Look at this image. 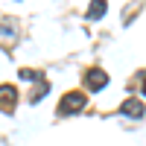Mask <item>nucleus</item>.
<instances>
[{
  "label": "nucleus",
  "mask_w": 146,
  "mask_h": 146,
  "mask_svg": "<svg viewBox=\"0 0 146 146\" xmlns=\"http://www.w3.org/2000/svg\"><path fill=\"white\" fill-rule=\"evenodd\" d=\"M85 105H88V100H85L82 91H67L58 102V114H79Z\"/></svg>",
  "instance_id": "obj_1"
},
{
  "label": "nucleus",
  "mask_w": 146,
  "mask_h": 146,
  "mask_svg": "<svg viewBox=\"0 0 146 146\" xmlns=\"http://www.w3.org/2000/svg\"><path fill=\"white\" fill-rule=\"evenodd\" d=\"M85 85H88V91H102L108 85V73L102 67H88V73H85Z\"/></svg>",
  "instance_id": "obj_2"
},
{
  "label": "nucleus",
  "mask_w": 146,
  "mask_h": 146,
  "mask_svg": "<svg viewBox=\"0 0 146 146\" xmlns=\"http://www.w3.org/2000/svg\"><path fill=\"white\" fill-rule=\"evenodd\" d=\"M126 117H131V120H137V117H143L146 114V108H143V102L140 100H135V96H129V100L123 102V108H120Z\"/></svg>",
  "instance_id": "obj_3"
},
{
  "label": "nucleus",
  "mask_w": 146,
  "mask_h": 146,
  "mask_svg": "<svg viewBox=\"0 0 146 146\" xmlns=\"http://www.w3.org/2000/svg\"><path fill=\"white\" fill-rule=\"evenodd\" d=\"M105 9H108L105 0H91V6H88V12H85V18H88V21H96V18L105 15Z\"/></svg>",
  "instance_id": "obj_4"
},
{
  "label": "nucleus",
  "mask_w": 146,
  "mask_h": 146,
  "mask_svg": "<svg viewBox=\"0 0 146 146\" xmlns=\"http://www.w3.org/2000/svg\"><path fill=\"white\" fill-rule=\"evenodd\" d=\"M0 94H3V114H12V108H15V88H12V85H3V88H0Z\"/></svg>",
  "instance_id": "obj_5"
},
{
  "label": "nucleus",
  "mask_w": 146,
  "mask_h": 146,
  "mask_svg": "<svg viewBox=\"0 0 146 146\" xmlns=\"http://www.w3.org/2000/svg\"><path fill=\"white\" fill-rule=\"evenodd\" d=\"M15 27H12V18H3V41H15Z\"/></svg>",
  "instance_id": "obj_6"
},
{
  "label": "nucleus",
  "mask_w": 146,
  "mask_h": 146,
  "mask_svg": "<svg viewBox=\"0 0 146 146\" xmlns=\"http://www.w3.org/2000/svg\"><path fill=\"white\" fill-rule=\"evenodd\" d=\"M44 96H47V82H41V85H38V91H32V102L44 100Z\"/></svg>",
  "instance_id": "obj_7"
},
{
  "label": "nucleus",
  "mask_w": 146,
  "mask_h": 146,
  "mask_svg": "<svg viewBox=\"0 0 146 146\" xmlns=\"http://www.w3.org/2000/svg\"><path fill=\"white\" fill-rule=\"evenodd\" d=\"M140 94H143V96H146V82H143V91H140Z\"/></svg>",
  "instance_id": "obj_8"
}]
</instances>
